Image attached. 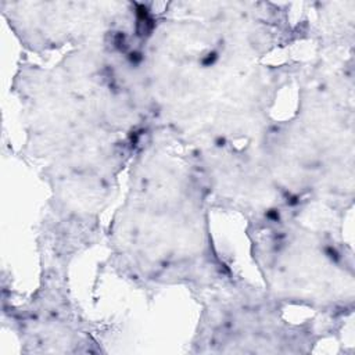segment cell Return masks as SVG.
<instances>
[{
    "label": "cell",
    "instance_id": "cell-12",
    "mask_svg": "<svg viewBox=\"0 0 355 355\" xmlns=\"http://www.w3.org/2000/svg\"><path fill=\"white\" fill-rule=\"evenodd\" d=\"M311 42L320 55H348L355 44V0H319L309 3Z\"/></svg>",
    "mask_w": 355,
    "mask_h": 355
},
{
    "label": "cell",
    "instance_id": "cell-6",
    "mask_svg": "<svg viewBox=\"0 0 355 355\" xmlns=\"http://www.w3.org/2000/svg\"><path fill=\"white\" fill-rule=\"evenodd\" d=\"M197 302L190 354L304 355L327 338H340L344 330L315 315L302 322L288 320L286 306L243 276Z\"/></svg>",
    "mask_w": 355,
    "mask_h": 355
},
{
    "label": "cell",
    "instance_id": "cell-5",
    "mask_svg": "<svg viewBox=\"0 0 355 355\" xmlns=\"http://www.w3.org/2000/svg\"><path fill=\"white\" fill-rule=\"evenodd\" d=\"M244 233L269 295L345 327L355 311V255L343 223L286 212L247 222Z\"/></svg>",
    "mask_w": 355,
    "mask_h": 355
},
{
    "label": "cell",
    "instance_id": "cell-4",
    "mask_svg": "<svg viewBox=\"0 0 355 355\" xmlns=\"http://www.w3.org/2000/svg\"><path fill=\"white\" fill-rule=\"evenodd\" d=\"M297 104L255 144L276 180L308 214L344 222L355 200L354 54L301 61Z\"/></svg>",
    "mask_w": 355,
    "mask_h": 355
},
{
    "label": "cell",
    "instance_id": "cell-10",
    "mask_svg": "<svg viewBox=\"0 0 355 355\" xmlns=\"http://www.w3.org/2000/svg\"><path fill=\"white\" fill-rule=\"evenodd\" d=\"M49 198L35 227V248L39 263L62 268L104 237L101 216L118 191V184L78 176H57L43 180Z\"/></svg>",
    "mask_w": 355,
    "mask_h": 355
},
{
    "label": "cell",
    "instance_id": "cell-3",
    "mask_svg": "<svg viewBox=\"0 0 355 355\" xmlns=\"http://www.w3.org/2000/svg\"><path fill=\"white\" fill-rule=\"evenodd\" d=\"M126 172L97 277L115 276L148 300L179 287L196 301L241 277L215 241L208 196L179 148L153 133Z\"/></svg>",
    "mask_w": 355,
    "mask_h": 355
},
{
    "label": "cell",
    "instance_id": "cell-8",
    "mask_svg": "<svg viewBox=\"0 0 355 355\" xmlns=\"http://www.w3.org/2000/svg\"><path fill=\"white\" fill-rule=\"evenodd\" d=\"M144 1L1 0L0 11L21 47L43 57L62 47L101 44L130 31Z\"/></svg>",
    "mask_w": 355,
    "mask_h": 355
},
{
    "label": "cell",
    "instance_id": "cell-1",
    "mask_svg": "<svg viewBox=\"0 0 355 355\" xmlns=\"http://www.w3.org/2000/svg\"><path fill=\"white\" fill-rule=\"evenodd\" d=\"M136 62L150 129L179 150L255 141L272 122L277 97L294 82L301 64L230 54L186 1L158 4Z\"/></svg>",
    "mask_w": 355,
    "mask_h": 355
},
{
    "label": "cell",
    "instance_id": "cell-9",
    "mask_svg": "<svg viewBox=\"0 0 355 355\" xmlns=\"http://www.w3.org/2000/svg\"><path fill=\"white\" fill-rule=\"evenodd\" d=\"M205 189L211 209L247 222L286 212L308 214L273 176L255 141L215 143L180 150Z\"/></svg>",
    "mask_w": 355,
    "mask_h": 355
},
{
    "label": "cell",
    "instance_id": "cell-11",
    "mask_svg": "<svg viewBox=\"0 0 355 355\" xmlns=\"http://www.w3.org/2000/svg\"><path fill=\"white\" fill-rule=\"evenodd\" d=\"M186 4L220 47L250 61H265L276 50L311 42V18L294 19L287 3L186 0Z\"/></svg>",
    "mask_w": 355,
    "mask_h": 355
},
{
    "label": "cell",
    "instance_id": "cell-2",
    "mask_svg": "<svg viewBox=\"0 0 355 355\" xmlns=\"http://www.w3.org/2000/svg\"><path fill=\"white\" fill-rule=\"evenodd\" d=\"M11 93L21 108L18 155L40 162V179L80 176L119 184L148 137L128 54L110 44L69 49L46 67L17 64Z\"/></svg>",
    "mask_w": 355,
    "mask_h": 355
},
{
    "label": "cell",
    "instance_id": "cell-7",
    "mask_svg": "<svg viewBox=\"0 0 355 355\" xmlns=\"http://www.w3.org/2000/svg\"><path fill=\"white\" fill-rule=\"evenodd\" d=\"M1 319L22 354H105V340L114 331V323L86 315L72 294L69 269L54 263H39L37 284L21 301L3 282Z\"/></svg>",
    "mask_w": 355,
    "mask_h": 355
}]
</instances>
